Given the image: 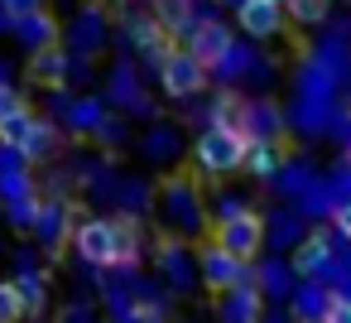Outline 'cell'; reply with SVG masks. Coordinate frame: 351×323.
<instances>
[{
    "instance_id": "obj_21",
    "label": "cell",
    "mask_w": 351,
    "mask_h": 323,
    "mask_svg": "<svg viewBox=\"0 0 351 323\" xmlns=\"http://www.w3.org/2000/svg\"><path fill=\"white\" fill-rule=\"evenodd\" d=\"M327 318L332 323H351V294H327Z\"/></svg>"
},
{
    "instance_id": "obj_3",
    "label": "cell",
    "mask_w": 351,
    "mask_h": 323,
    "mask_svg": "<svg viewBox=\"0 0 351 323\" xmlns=\"http://www.w3.org/2000/svg\"><path fill=\"white\" fill-rule=\"evenodd\" d=\"M245 265H250V260H241L236 251H226L217 236H202V241H197V275H202V285H207L217 299H221L231 285L245 280Z\"/></svg>"
},
{
    "instance_id": "obj_22",
    "label": "cell",
    "mask_w": 351,
    "mask_h": 323,
    "mask_svg": "<svg viewBox=\"0 0 351 323\" xmlns=\"http://www.w3.org/2000/svg\"><path fill=\"white\" fill-rule=\"evenodd\" d=\"M44 0H0V10H5L10 20H20V15H29V10H39Z\"/></svg>"
},
{
    "instance_id": "obj_24",
    "label": "cell",
    "mask_w": 351,
    "mask_h": 323,
    "mask_svg": "<svg viewBox=\"0 0 351 323\" xmlns=\"http://www.w3.org/2000/svg\"><path fill=\"white\" fill-rule=\"evenodd\" d=\"M279 5H289V0H279Z\"/></svg>"
},
{
    "instance_id": "obj_10",
    "label": "cell",
    "mask_w": 351,
    "mask_h": 323,
    "mask_svg": "<svg viewBox=\"0 0 351 323\" xmlns=\"http://www.w3.org/2000/svg\"><path fill=\"white\" fill-rule=\"evenodd\" d=\"M260 304H265V294H260L250 280H241V285H231V289L221 294V318L250 323V318H260Z\"/></svg>"
},
{
    "instance_id": "obj_9",
    "label": "cell",
    "mask_w": 351,
    "mask_h": 323,
    "mask_svg": "<svg viewBox=\"0 0 351 323\" xmlns=\"http://www.w3.org/2000/svg\"><path fill=\"white\" fill-rule=\"evenodd\" d=\"M15 30H20V44L34 54V49H44V44H58V20L39 5V10H29V15H20L15 20Z\"/></svg>"
},
{
    "instance_id": "obj_19",
    "label": "cell",
    "mask_w": 351,
    "mask_h": 323,
    "mask_svg": "<svg viewBox=\"0 0 351 323\" xmlns=\"http://www.w3.org/2000/svg\"><path fill=\"white\" fill-rule=\"evenodd\" d=\"M15 285H20V294H25L29 313H39V309H44V299H49V294H44V280H39V275H15Z\"/></svg>"
},
{
    "instance_id": "obj_1",
    "label": "cell",
    "mask_w": 351,
    "mask_h": 323,
    "mask_svg": "<svg viewBox=\"0 0 351 323\" xmlns=\"http://www.w3.org/2000/svg\"><path fill=\"white\" fill-rule=\"evenodd\" d=\"M73 246L87 265H101V270H135V260H140V241H135L130 217H87L77 227Z\"/></svg>"
},
{
    "instance_id": "obj_8",
    "label": "cell",
    "mask_w": 351,
    "mask_h": 323,
    "mask_svg": "<svg viewBox=\"0 0 351 323\" xmlns=\"http://www.w3.org/2000/svg\"><path fill=\"white\" fill-rule=\"evenodd\" d=\"M63 78H68V54H63V44H44V49L29 54V82L58 87Z\"/></svg>"
},
{
    "instance_id": "obj_15",
    "label": "cell",
    "mask_w": 351,
    "mask_h": 323,
    "mask_svg": "<svg viewBox=\"0 0 351 323\" xmlns=\"http://www.w3.org/2000/svg\"><path fill=\"white\" fill-rule=\"evenodd\" d=\"M25 313H29V304H25L20 285H15V280H0V323H15V318H25Z\"/></svg>"
},
{
    "instance_id": "obj_5",
    "label": "cell",
    "mask_w": 351,
    "mask_h": 323,
    "mask_svg": "<svg viewBox=\"0 0 351 323\" xmlns=\"http://www.w3.org/2000/svg\"><path fill=\"white\" fill-rule=\"evenodd\" d=\"M207 63L193 54V49H173L164 63H159V78H164V92L169 97H193V92H202L207 87Z\"/></svg>"
},
{
    "instance_id": "obj_11",
    "label": "cell",
    "mask_w": 351,
    "mask_h": 323,
    "mask_svg": "<svg viewBox=\"0 0 351 323\" xmlns=\"http://www.w3.org/2000/svg\"><path fill=\"white\" fill-rule=\"evenodd\" d=\"M327 260H332V246H327V236H322V232H313V236H308V241L293 251V275L313 280V275H317Z\"/></svg>"
},
{
    "instance_id": "obj_7",
    "label": "cell",
    "mask_w": 351,
    "mask_h": 323,
    "mask_svg": "<svg viewBox=\"0 0 351 323\" xmlns=\"http://www.w3.org/2000/svg\"><path fill=\"white\" fill-rule=\"evenodd\" d=\"M188 49H193L207 68H221L236 44H231V30H226L221 20H197V30L188 34Z\"/></svg>"
},
{
    "instance_id": "obj_14",
    "label": "cell",
    "mask_w": 351,
    "mask_h": 323,
    "mask_svg": "<svg viewBox=\"0 0 351 323\" xmlns=\"http://www.w3.org/2000/svg\"><path fill=\"white\" fill-rule=\"evenodd\" d=\"M29 126H34V116H29V107H25V111H15L10 121H0V145H5V150H15V155H20V145H25V135H29Z\"/></svg>"
},
{
    "instance_id": "obj_23",
    "label": "cell",
    "mask_w": 351,
    "mask_h": 323,
    "mask_svg": "<svg viewBox=\"0 0 351 323\" xmlns=\"http://www.w3.org/2000/svg\"><path fill=\"white\" fill-rule=\"evenodd\" d=\"M332 222H337V232H341V236H351V198H346V203L332 212Z\"/></svg>"
},
{
    "instance_id": "obj_20",
    "label": "cell",
    "mask_w": 351,
    "mask_h": 323,
    "mask_svg": "<svg viewBox=\"0 0 351 323\" xmlns=\"http://www.w3.org/2000/svg\"><path fill=\"white\" fill-rule=\"evenodd\" d=\"M15 111H25V92L10 87V82H0V121H10Z\"/></svg>"
},
{
    "instance_id": "obj_17",
    "label": "cell",
    "mask_w": 351,
    "mask_h": 323,
    "mask_svg": "<svg viewBox=\"0 0 351 323\" xmlns=\"http://www.w3.org/2000/svg\"><path fill=\"white\" fill-rule=\"evenodd\" d=\"M159 265H164V275H173V280L188 285V256L178 251V241H164L159 246Z\"/></svg>"
},
{
    "instance_id": "obj_2",
    "label": "cell",
    "mask_w": 351,
    "mask_h": 323,
    "mask_svg": "<svg viewBox=\"0 0 351 323\" xmlns=\"http://www.w3.org/2000/svg\"><path fill=\"white\" fill-rule=\"evenodd\" d=\"M245 150H250V135H245V126L212 121V126L197 135V145H193V159H197V169H202V174L221 179V174H236V169H245Z\"/></svg>"
},
{
    "instance_id": "obj_18",
    "label": "cell",
    "mask_w": 351,
    "mask_h": 323,
    "mask_svg": "<svg viewBox=\"0 0 351 323\" xmlns=\"http://www.w3.org/2000/svg\"><path fill=\"white\" fill-rule=\"evenodd\" d=\"M293 313L298 318H327V294L322 289H303L298 304H293Z\"/></svg>"
},
{
    "instance_id": "obj_4",
    "label": "cell",
    "mask_w": 351,
    "mask_h": 323,
    "mask_svg": "<svg viewBox=\"0 0 351 323\" xmlns=\"http://www.w3.org/2000/svg\"><path fill=\"white\" fill-rule=\"evenodd\" d=\"M212 236H217L226 251H236L241 260H255V256H260V246H265V217H260V212H250V208H236V212L217 217Z\"/></svg>"
},
{
    "instance_id": "obj_6",
    "label": "cell",
    "mask_w": 351,
    "mask_h": 323,
    "mask_svg": "<svg viewBox=\"0 0 351 323\" xmlns=\"http://www.w3.org/2000/svg\"><path fill=\"white\" fill-rule=\"evenodd\" d=\"M284 10L289 5H279V0H241L236 20L250 39H274V34H284Z\"/></svg>"
},
{
    "instance_id": "obj_16",
    "label": "cell",
    "mask_w": 351,
    "mask_h": 323,
    "mask_svg": "<svg viewBox=\"0 0 351 323\" xmlns=\"http://www.w3.org/2000/svg\"><path fill=\"white\" fill-rule=\"evenodd\" d=\"M327 5L332 0H289V15H293V25H322Z\"/></svg>"
},
{
    "instance_id": "obj_12",
    "label": "cell",
    "mask_w": 351,
    "mask_h": 323,
    "mask_svg": "<svg viewBox=\"0 0 351 323\" xmlns=\"http://www.w3.org/2000/svg\"><path fill=\"white\" fill-rule=\"evenodd\" d=\"M53 150H58V131L34 116V126H29L25 145H20V159H53Z\"/></svg>"
},
{
    "instance_id": "obj_13",
    "label": "cell",
    "mask_w": 351,
    "mask_h": 323,
    "mask_svg": "<svg viewBox=\"0 0 351 323\" xmlns=\"http://www.w3.org/2000/svg\"><path fill=\"white\" fill-rule=\"evenodd\" d=\"M245 169H250L255 179H269V174L279 169V145H274L269 135H250V150H245Z\"/></svg>"
},
{
    "instance_id": "obj_25",
    "label": "cell",
    "mask_w": 351,
    "mask_h": 323,
    "mask_svg": "<svg viewBox=\"0 0 351 323\" xmlns=\"http://www.w3.org/2000/svg\"><path fill=\"white\" fill-rule=\"evenodd\" d=\"M0 73H5V68H0Z\"/></svg>"
}]
</instances>
